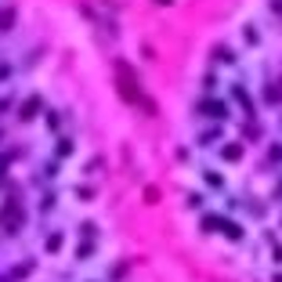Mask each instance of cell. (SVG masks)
<instances>
[{
	"mask_svg": "<svg viewBox=\"0 0 282 282\" xmlns=\"http://www.w3.org/2000/svg\"><path fill=\"white\" fill-rule=\"evenodd\" d=\"M116 76H120V90H123V98H130V102H138V105H145V108L152 112V105L138 94V80H134V72L127 69V65H116Z\"/></svg>",
	"mask_w": 282,
	"mask_h": 282,
	"instance_id": "6da1fadb",
	"label": "cell"
},
{
	"mask_svg": "<svg viewBox=\"0 0 282 282\" xmlns=\"http://www.w3.org/2000/svg\"><path fill=\"white\" fill-rule=\"evenodd\" d=\"M36 105H40V98H29V102H25V112H22V116H25V120H29V116L36 112Z\"/></svg>",
	"mask_w": 282,
	"mask_h": 282,
	"instance_id": "3957f363",
	"label": "cell"
},
{
	"mask_svg": "<svg viewBox=\"0 0 282 282\" xmlns=\"http://www.w3.org/2000/svg\"><path fill=\"white\" fill-rule=\"evenodd\" d=\"M15 22V7H0V29H11Z\"/></svg>",
	"mask_w": 282,
	"mask_h": 282,
	"instance_id": "7a4b0ae2",
	"label": "cell"
}]
</instances>
